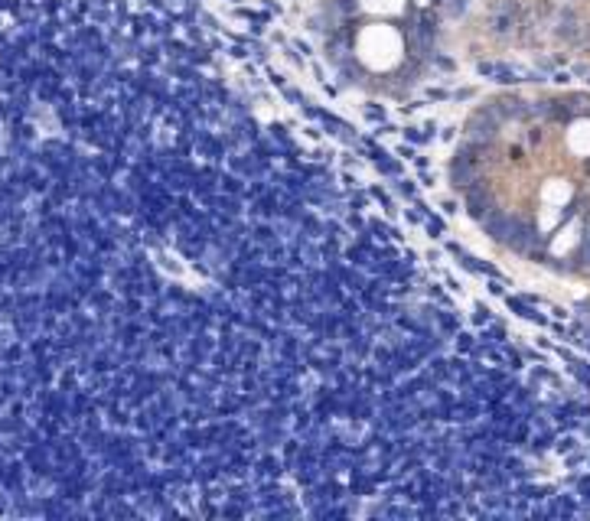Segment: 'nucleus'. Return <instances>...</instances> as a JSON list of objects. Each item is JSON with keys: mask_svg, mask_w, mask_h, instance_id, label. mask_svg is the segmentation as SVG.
<instances>
[{"mask_svg": "<svg viewBox=\"0 0 590 521\" xmlns=\"http://www.w3.org/2000/svg\"><path fill=\"white\" fill-rule=\"evenodd\" d=\"M398 56H401V36L391 30V26H365L362 36H359V59L369 68L382 72V68L395 66Z\"/></svg>", "mask_w": 590, "mask_h": 521, "instance_id": "nucleus-1", "label": "nucleus"}, {"mask_svg": "<svg viewBox=\"0 0 590 521\" xmlns=\"http://www.w3.org/2000/svg\"><path fill=\"white\" fill-rule=\"evenodd\" d=\"M362 7L372 10V13H398L401 0H362Z\"/></svg>", "mask_w": 590, "mask_h": 521, "instance_id": "nucleus-2", "label": "nucleus"}]
</instances>
